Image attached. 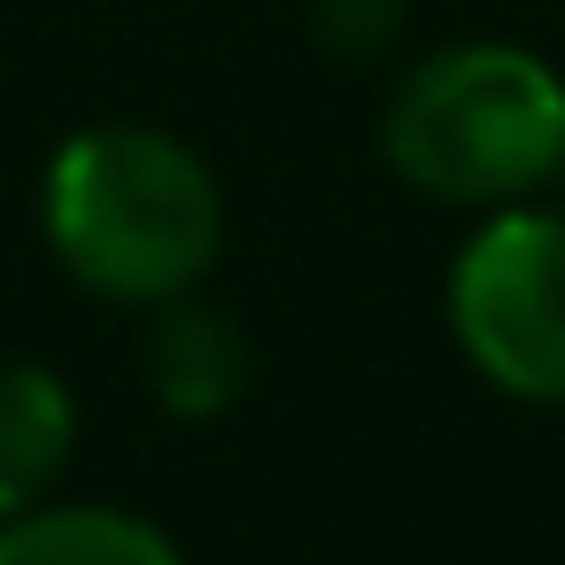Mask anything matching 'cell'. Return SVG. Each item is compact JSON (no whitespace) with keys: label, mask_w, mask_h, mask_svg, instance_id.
Masks as SVG:
<instances>
[{"label":"cell","mask_w":565,"mask_h":565,"mask_svg":"<svg viewBox=\"0 0 565 565\" xmlns=\"http://www.w3.org/2000/svg\"><path fill=\"white\" fill-rule=\"evenodd\" d=\"M55 264L125 310L194 295L225 248V194L210 163L163 125H86L40 186Z\"/></svg>","instance_id":"1"},{"label":"cell","mask_w":565,"mask_h":565,"mask_svg":"<svg viewBox=\"0 0 565 565\" xmlns=\"http://www.w3.org/2000/svg\"><path fill=\"white\" fill-rule=\"evenodd\" d=\"M248 380H256V349H248L233 310L194 302V295L156 310V326H148V395L171 418H186V426L225 418L248 395Z\"/></svg>","instance_id":"4"},{"label":"cell","mask_w":565,"mask_h":565,"mask_svg":"<svg viewBox=\"0 0 565 565\" xmlns=\"http://www.w3.org/2000/svg\"><path fill=\"white\" fill-rule=\"evenodd\" d=\"M557 186H565V163H557Z\"/></svg>","instance_id":"8"},{"label":"cell","mask_w":565,"mask_h":565,"mask_svg":"<svg viewBox=\"0 0 565 565\" xmlns=\"http://www.w3.org/2000/svg\"><path fill=\"white\" fill-rule=\"evenodd\" d=\"M302 24L333 63H380L411 24V0H302Z\"/></svg>","instance_id":"7"},{"label":"cell","mask_w":565,"mask_h":565,"mask_svg":"<svg viewBox=\"0 0 565 565\" xmlns=\"http://www.w3.org/2000/svg\"><path fill=\"white\" fill-rule=\"evenodd\" d=\"M449 333L511 403H565V210H488L449 264Z\"/></svg>","instance_id":"3"},{"label":"cell","mask_w":565,"mask_h":565,"mask_svg":"<svg viewBox=\"0 0 565 565\" xmlns=\"http://www.w3.org/2000/svg\"><path fill=\"white\" fill-rule=\"evenodd\" d=\"M387 171L457 210H503L565 163V78L503 40H465L411 63L380 109Z\"/></svg>","instance_id":"2"},{"label":"cell","mask_w":565,"mask_h":565,"mask_svg":"<svg viewBox=\"0 0 565 565\" xmlns=\"http://www.w3.org/2000/svg\"><path fill=\"white\" fill-rule=\"evenodd\" d=\"M0 565H186V550L117 503H32L0 519Z\"/></svg>","instance_id":"6"},{"label":"cell","mask_w":565,"mask_h":565,"mask_svg":"<svg viewBox=\"0 0 565 565\" xmlns=\"http://www.w3.org/2000/svg\"><path fill=\"white\" fill-rule=\"evenodd\" d=\"M78 457V395L47 364H0V519L63 488Z\"/></svg>","instance_id":"5"}]
</instances>
